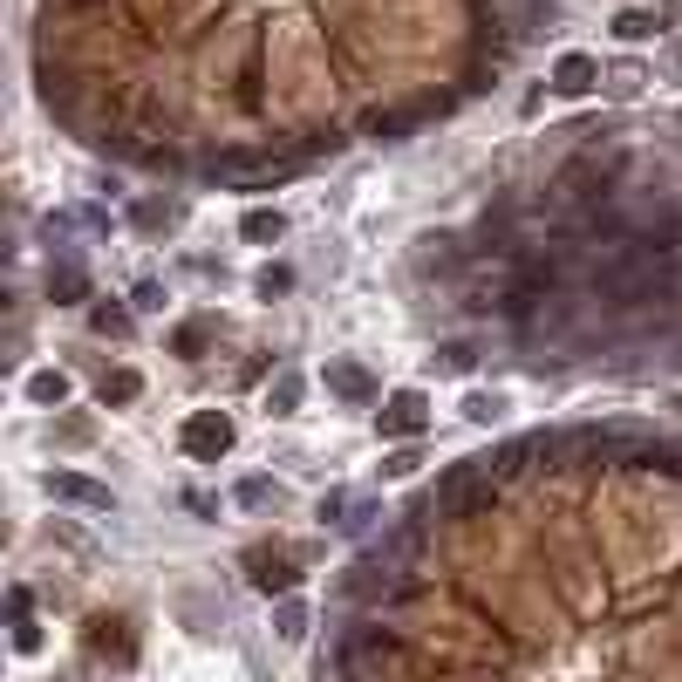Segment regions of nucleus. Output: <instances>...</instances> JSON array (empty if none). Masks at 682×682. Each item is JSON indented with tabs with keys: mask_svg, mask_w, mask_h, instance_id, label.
Here are the masks:
<instances>
[{
	"mask_svg": "<svg viewBox=\"0 0 682 682\" xmlns=\"http://www.w3.org/2000/svg\"><path fill=\"white\" fill-rule=\"evenodd\" d=\"M410 123H417V116H396V110H376V116H369V137H382V144H389V137H403V130H410Z\"/></svg>",
	"mask_w": 682,
	"mask_h": 682,
	"instance_id": "nucleus-24",
	"label": "nucleus"
},
{
	"mask_svg": "<svg viewBox=\"0 0 682 682\" xmlns=\"http://www.w3.org/2000/svg\"><path fill=\"white\" fill-rule=\"evenodd\" d=\"M423 423H430V396L423 389H389L376 410V437H389V444H410V437H423Z\"/></svg>",
	"mask_w": 682,
	"mask_h": 682,
	"instance_id": "nucleus-4",
	"label": "nucleus"
},
{
	"mask_svg": "<svg viewBox=\"0 0 682 682\" xmlns=\"http://www.w3.org/2000/svg\"><path fill=\"white\" fill-rule=\"evenodd\" d=\"M205 341H212V328H205V321H185V328H178V355L198 362V355H205Z\"/></svg>",
	"mask_w": 682,
	"mask_h": 682,
	"instance_id": "nucleus-23",
	"label": "nucleus"
},
{
	"mask_svg": "<svg viewBox=\"0 0 682 682\" xmlns=\"http://www.w3.org/2000/svg\"><path fill=\"white\" fill-rule=\"evenodd\" d=\"M642 69H635V62H621V69H607V96H614V103H628V96H642Z\"/></svg>",
	"mask_w": 682,
	"mask_h": 682,
	"instance_id": "nucleus-18",
	"label": "nucleus"
},
{
	"mask_svg": "<svg viewBox=\"0 0 682 682\" xmlns=\"http://www.w3.org/2000/svg\"><path fill=\"white\" fill-rule=\"evenodd\" d=\"M14 648H21V655H41V628L35 621H14Z\"/></svg>",
	"mask_w": 682,
	"mask_h": 682,
	"instance_id": "nucleus-29",
	"label": "nucleus"
},
{
	"mask_svg": "<svg viewBox=\"0 0 682 682\" xmlns=\"http://www.w3.org/2000/svg\"><path fill=\"white\" fill-rule=\"evenodd\" d=\"M232 417L226 410H191L185 417V430H178V444H185V457H198V464H219V457L232 451Z\"/></svg>",
	"mask_w": 682,
	"mask_h": 682,
	"instance_id": "nucleus-5",
	"label": "nucleus"
},
{
	"mask_svg": "<svg viewBox=\"0 0 682 682\" xmlns=\"http://www.w3.org/2000/svg\"><path fill=\"white\" fill-rule=\"evenodd\" d=\"M553 89H560V96H587V89H601V62L580 55V48H567V55L553 62Z\"/></svg>",
	"mask_w": 682,
	"mask_h": 682,
	"instance_id": "nucleus-9",
	"label": "nucleus"
},
{
	"mask_svg": "<svg viewBox=\"0 0 682 682\" xmlns=\"http://www.w3.org/2000/svg\"><path fill=\"white\" fill-rule=\"evenodd\" d=\"M676 301H682V260H676Z\"/></svg>",
	"mask_w": 682,
	"mask_h": 682,
	"instance_id": "nucleus-33",
	"label": "nucleus"
},
{
	"mask_svg": "<svg viewBox=\"0 0 682 682\" xmlns=\"http://www.w3.org/2000/svg\"><path fill=\"white\" fill-rule=\"evenodd\" d=\"M0 307H7V287H0Z\"/></svg>",
	"mask_w": 682,
	"mask_h": 682,
	"instance_id": "nucleus-34",
	"label": "nucleus"
},
{
	"mask_svg": "<svg viewBox=\"0 0 682 682\" xmlns=\"http://www.w3.org/2000/svg\"><path fill=\"white\" fill-rule=\"evenodd\" d=\"M464 417L471 423H498L505 417V396H498V389H471V396H464Z\"/></svg>",
	"mask_w": 682,
	"mask_h": 682,
	"instance_id": "nucleus-17",
	"label": "nucleus"
},
{
	"mask_svg": "<svg viewBox=\"0 0 682 682\" xmlns=\"http://www.w3.org/2000/svg\"><path fill=\"white\" fill-rule=\"evenodd\" d=\"M239 505H246V512H260V505H273V498H280V485H273V478H246V485H239Z\"/></svg>",
	"mask_w": 682,
	"mask_h": 682,
	"instance_id": "nucleus-21",
	"label": "nucleus"
},
{
	"mask_svg": "<svg viewBox=\"0 0 682 682\" xmlns=\"http://www.w3.org/2000/svg\"><path fill=\"white\" fill-rule=\"evenodd\" d=\"M48 437H62V444H89V417H62Z\"/></svg>",
	"mask_w": 682,
	"mask_h": 682,
	"instance_id": "nucleus-28",
	"label": "nucleus"
},
{
	"mask_svg": "<svg viewBox=\"0 0 682 682\" xmlns=\"http://www.w3.org/2000/svg\"><path fill=\"white\" fill-rule=\"evenodd\" d=\"M96 396H103V410H110V403H137V396H144V376H137V369H110V376L96 382Z\"/></svg>",
	"mask_w": 682,
	"mask_h": 682,
	"instance_id": "nucleus-14",
	"label": "nucleus"
},
{
	"mask_svg": "<svg viewBox=\"0 0 682 682\" xmlns=\"http://www.w3.org/2000/svg\"><path fill=\"white\" fill-rule=\"evenodd\" d=\"M614 35H621V41H648V35H655V14H642V7L614 14Z\"/></svg>",
	"mask_w": 682,
	"mask_h": 682,
	"instance_id": "nucleus-20",
	"label": "nucleus"
},
{
	"mask_svg": "<svg viewBox=\"0 0 682 682\" xmlns=\"http://www.w3.org/2000/svg\"><path fill=\"white\" fill-rule=\"evenodd\" d=\"M273 635H280V642H301L307 635V601L280 594V607H273Z\"/></svg>",
	"mask_w": 682,
	"mask_h": 682,
	"instance_id": "nucleus-15",
	"label": "nucleus"
},
{
	"mask_svg": "<svg viewBox=\"0 0 682 682\" xmlns=\"http://www.w3.org/2000/svg\"><path fill=\"white\" fill-rule=\"evenodd\" d=\"M301 396H307V382L294 376V369H280L273 389H266V410H273V417H294V410H301Z\"/></svg>",
	"mask_w": 682,
	"mask_h": 682,
	"instance_id": "nucleus-13",
	"label": "nucleus"
},
{
	"mask_svg": "<svg viewBox=\"0 0 682 682\" xmlns=\"http://www.w3.org/2000/svg\"><path fill=\"white\" fill-rule=\"evenodd\" d=\"M28 403L62 410V403H69V376H62V369H35V376H28Z\"/></svg>",
	"mask_w": 682,
	"mask_h": 682,
	"instance_id": "nucleus-12",
	"label": "nucleus"
},
{
	"mask_svg": "<svg viewBox=\"0 0 682 682\" xmlns=\"http://www.w3.org/2000/svg\"><path fill=\"white\" fill-rule=\"evenodd\" d=\"M137 226H144V232L178 226V205H157V198H151V205H137Z\"/></svg>",
	"mask_w": 682,
	"mask_h": 682,
	"instance_id": "nucleus-25",
	"label": "nucleus"
},
{
	"mask_svg": "<svg viewBox=\"0 0 682 682\" xmlns=\"http://www.w3.org/2000/svg\"><path fill=\"white\" fill-rule=\"evenodd\" d=\"M437 369H444V376H464V369H471V348H464V341H444V348H437Z\"/></svg>",
	"mask_w": 682,
	"mask_h": 682,
	"instance_id": "nucleus-27",
	"label": "nucleus"
},
{
	"mask_svg": "<svg viewBox=\"0 0 682 682\" xmlns=\"http://www.w3.org/2000/svg\"><path fill=\"white\" fill-rule=\"evenodd\" d=\"M41 492L62 498V505H89V512H110V485H96V478H82V471H48L41 478Z\"/></svg>",
	"mask_w": 682,
	"mask_h": 682,
	"instance_id": "nucleus-7",
	"label": "nucleus"
},
{
	"mask_svg": "<svg viewBox=\"0 0 682 682\" xmlns=\"http://www.w3.org/2000/svg\"><path fill=\"white\" fill-rule=\"evenodd\" d=\"M253 587L260 594H294L301 587V567L294 560H273V553H253Z\"/></svg>",
	"mask_w": 682,
	"mask_h": 682,
	"instance_id": "nucleus-11",
	"label": "nucleus"
},
{
	"mask_svg": "<svg viewBox=\"0 0 682 682\" xmlns=\"http://www.w3.org/2000/svg\"><path fill=\"white\" fill-rule=\"evenodd\" d=\"M0 539H7V532H0Z\"/></svg>",
	"mask_w": 682,
	"mask_h": 682,
	"instance_id": "nucleus-35",
	"label": "nucleus"
},
{
	"mask_svg": "<svg viewBox=\"0 0 682 682\" xmlns=\"http://www.w3.org/2000/svg\"><path fill=\"white\" fill-rule=\"evenodd\" d=\"M239 232H246V239H253V246H273V239H280V232H287V219H280V212H266V205H253V212H246V219H239Z\"/></svg>",
	"mask_w": 682,
	"mask_h": 682,
	"instance_id": "nucleus-16",
	"label": "nucleus"
},
{
	"mask_svg": "<svg viewBox=\"0 0 682 682\" xmlns=\"http://www.w3.org/2000/svg\"><path fill=\"white\" fill-rule=\"evenodd\" d=\"M607 198H614V178H607L601 157H573L553 171V191H546V205H560V212H580V219H594Z\"/></svg>",
	"mask_w": 682,
	"mask_h": 682,
	"instance_id": "nucleus-2",
	"label": "nucleus"
},
{
	"mask_svg": "<svg viewBox=\"0 0 682 682\" xmlns=\"http://www.w3.org/2000/svg\"><path fill=\"white\" fill-rule=\"evenodd\" d=\"M48 294H55V307H82L89 301V266L76 253H55L48 260Z\"/></svg>",
	"mask_w": 682,
	"mask_h": 682,
	"instance_id": "nucleus-8",
	"label": "nucleus"
},
{
	"mask_svg": "<svg viewBox=\"0 0 682 682\" xmlns=\"http://www.w3.org/2000/svg\"><path fill=\"white\" fill-rule=\"evenodd\" d=\"M341 512H348V492H328V498H321V519H335V526H341Z\"/></svg>",
	"mask_w": 682,
	"mask_h": 682,
	"instance_id": "nucleus-31",
	"label": "nucleus"
},
{
	"mask_svg": "<svg viewBox=\"0 0 682 682\" xmlns=\"http://www.w3.org/2000/svg\"><path fill=\"white\" fill-rule=\"evenodd\" d=\"M464 260H471V253L457 246L451 232H423V239H417V253H410V266H417L423 280H451Z\"/></svg>",
	"mask_w": 682,
	"mask_h": 682,
	"instance_id": "nucleus-6",
	"label": "nucleus"
},
{
	"mask_svg": "<svg viewBox=\"0 0 682 682\" xmlns=\"http://www.w3.org/2000/svg\"><path fill=\"white\" fill-rule=\"evenodd\" d=\"M669 69H676V76H682V48H676V55H669Z\"/></svg>",
	"mask_w": 682,
	"mask_h": 682,
	"instance_id": "nucleus-32",
	"label": "nucleus"
},
{
	"mask_svg": "<svg viewBox=\"0 0 682 682\" xmlns=\"http://www.w3.org/2000/svg\"><path fill=\"white\" fill-rule=\"evenodd\" d=\"M89 328H96V335H130V314L110 307V301H96V307H89Z\"/></svg>",
	"mask_w": 682,
	"mask_h": 682,
	"instance_id": "nucleus-19",
	"label": "nucleus"
},
{
	"mask_svg": "<svg viewBox=\"0 0 682 682\" xmlns=\"http://www.w3.org/2000/svg\"><path fill=\"white\" fill-rule=\"evenodd\" d=\"M492 498H498V478L485 471V457H471V464H457L451 478L437 485V512L471 519V512H492Z\"/></svg>",
	"mask_w": 682,
	"mask_h": 682,
	"instance_id": "nucleus-3",
	"label": "nucleus"
},
{
	"mask_svg": "<svg viewBox=\"0 0 682 682\" xmlns=\"http://www.w3.org/2000/svg\"><path fill=\"white\" fill-rule=\"evenodd\" d=\"M321 382L335 389L341 403H376V376H369L362 362H328V369H321Z\"/></svg>",
	"mask_w": 682,
	"mask_h": 682,
	"instance_id": "nucleus-10",
	"label": "nucleus"
},
{
	"mask_svg": "<svg viewBox=\"0 0 682 682\" xmlns=\"http://www.w3.org/2000/svg\"><path fill=\"white\" fill-rule=\"evenodd\" d=\"M253 287H260V301H273V294H287V287H294V273H287V266H260V280H253Z\"/></svg>",
	"mask_w": 682,
	"mask_h": 682,
	"instance_id": "nucleus-26",
	"label": "nucleus"
},
{
	"mask_svg": "<svg viewBox=\"0 0 682 682\" xmlns=\"http://www.w3.org/2000/svg\"><path fill=\"white\" fill-rule=\"evenodd\" d=\"M157 307H164V287L144 280V287H137V314H157Z\"/></svg>",
	"mask_w": 682,
	"mask_h": 682,
	"instance_id": "nucleus-30",
	"label": "nucleus"
},
{
	"mask_svg": "<svg viewBox=\"0 0 682 682\" xmlns=\"http://www.w3.org/2000/svg\"><path fill=\"white\" fill-rule=\"evenodd\" d=\"M417 464H423V451H417V444H396V451L382 457V478H410Z\"/></svg>",
	"mask_w": 682,
	"mask_h": 682,
	"instance_id": "nucleus-22",
	"label": "nucleus"
},
{
	"mask_svg": "<svg viewBox=\"0 0 682 682\" xmlns=\"http://www.w3.org/2000/svg\"><path fill=\"white\" fill-rule=\"evenodd\" d=\"M587 294L601 307H662L676 301V253L648 246V239H621L601 260H587Z\"/></svg>",
	"mask_w": 682,
	"mask_h": 682,
	"instance_id": "nucleus-1",
	"label": "nucleus"
}]
</instances>
